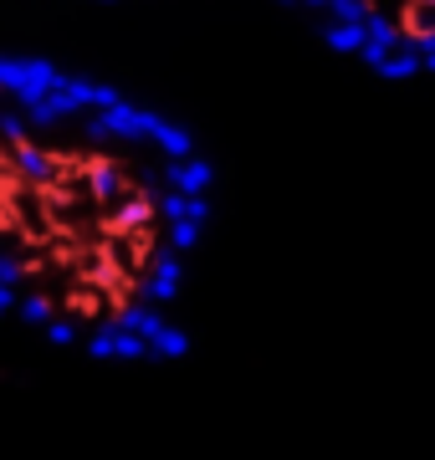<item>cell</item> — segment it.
<instances>
[{
  "instance_id": "cell-1",
  "label": "cell",
  "mask_w": 435,
  "mask_h": 460,
  "mask_svg": "<svg viewBox=\"0 0 435 460\" xmlns=\"http://www.w3.org/2000/svg\"><path fill=\"white\" fill-rule=\"evenodd\" d=\"M205 230V164L174 128L51 66L5 72L0 292L87 358H159Z\"/></svg>"
}]
</instances>
